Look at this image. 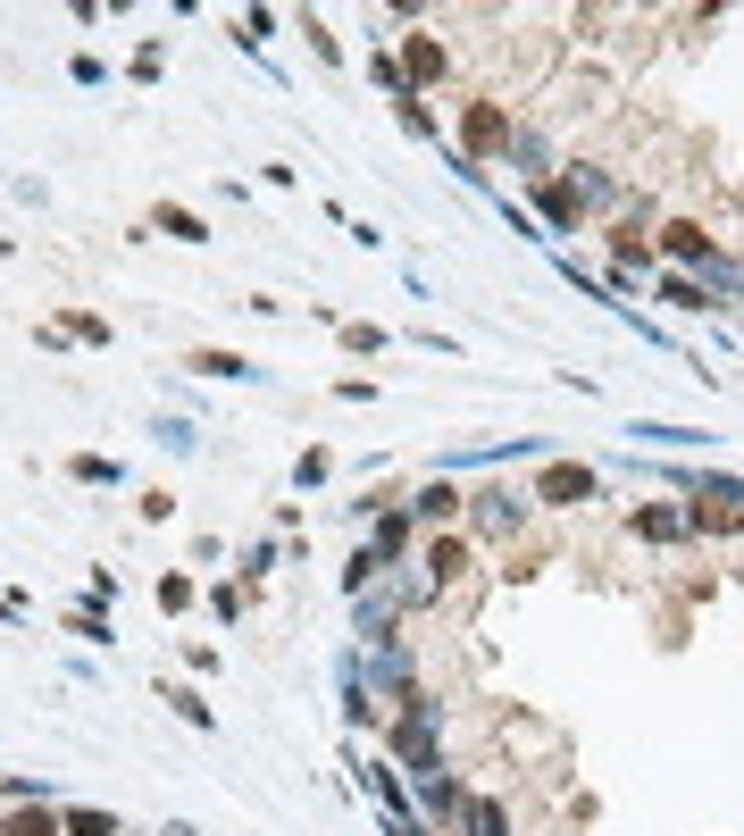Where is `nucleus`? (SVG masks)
Segmentation results:
<instances>
[{"label": "nucleus", "instance_id": "1", "mask_svg": "<svg viewBox=\"0 0 744 836\" xmlns=\"http://www.w3.org/2000/svg\"><path fill=\"white\" fill-rule=\"evenodd\" d=\"M9 836H51V811H42V820H34V811H26V820H17Z\"/></svg>", "mask_w": 744, "mask_h": 836}]
</instances>
